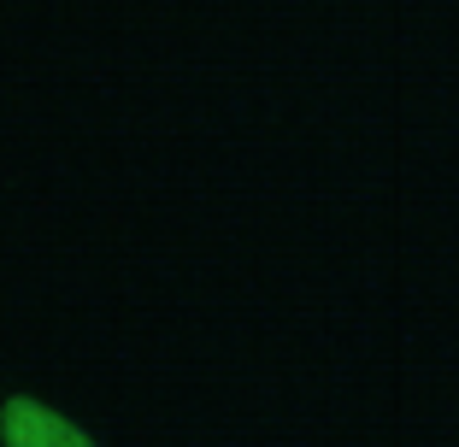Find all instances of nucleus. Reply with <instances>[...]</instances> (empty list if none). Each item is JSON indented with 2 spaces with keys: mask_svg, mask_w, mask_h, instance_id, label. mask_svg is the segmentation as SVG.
Wrapping results in <instances>:
<instances>
[{
  "mask_svg": "<svg viewBox=\"0 0 459 447\" xmlns=\"http://www.w3.org/2000/svg\"><path fill=\"white\" fill-rule=\"evenodd\" d=\"M0 447H95V435H82L71 418H59L30 394H13L0 407Z\"/></svg>",
  "mask_w": 459,
  "mask_h": 447,
  "instance_id": "1",
  "label": "nucleus"
}]
</instances>
